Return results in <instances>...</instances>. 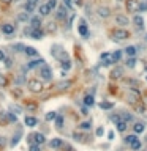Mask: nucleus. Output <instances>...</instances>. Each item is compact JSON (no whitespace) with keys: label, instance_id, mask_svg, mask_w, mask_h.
<instances>
[{"label":"nucleus","instance_id":"obj_41","mask_svg":"<svg viewBox=\"0 0 147 151\" xmlns=\"http://www.w3.org/2000/svg\"><path fill=\"white\" fill-rule=\"evenodd\" d=\"M128 101L131 104H135V102H138V96H133V95H128Z\"/></svg>","mask_w":147,"mask_h":151},{"label":"nucleus","instance_id":"obj_29","mask_svg":"<svg viewBox=\"0 0 147 151\" xmlns=\"http://www.w3.org/2000/svg\"><path fill=\"white\" fill-rule=\"evenodd\" d=\"M100 107H101L103 110H109V109L114 107V104H112V102H100Z\"/></svg>","mask_w":147,"mask_h":151},{"label":"nucleus","instance_id":"obj_18","mask_svg":"<svg viewBox=\"0 0 147 151\" xmlns=\"http://www.w3.org/2000/svg\"><path fill=\"white\" fill-rule=\"evenodd\" d=\"M116 22H117V25H128V18L122 16V14H117L116 16Z\"/></svg>","mask_w":147,"mask_h":151},{"label":"nucleus","instance_id":"obj_35","mask_svg":"<svg viewBox=\"0 0 147 151\" xmlns=\"http://www.w3.org/2000/svg\"><path fill=\"white\" fill-rule=\"evenodd\" d=\"M36 5H32V3H25V13H33Z\"/></svg>","mask_w":147,"mask_h":151},{"label":"nucleus","instance_id":"obj_15","mask_svg":"<svg viewBox=\"0 0 147 151\" xmlns=\"http://www.w3.org/2000/svg\"><path fill=\"white\" fill-rule=\"evenodd\" d=\"M29 35L32 36L33 39H40V38L43 36V32H41L40 28H32V30L29 32Z\"/></svg>","mask_w":147,"mask_h":151},{"label":"nucleus","instance_id":"obj_40","mask_svg":"<svg viewBox=\"0 0 147 151\" xmlns=\"http://www.w3.org/2000/svg\"><path fill=\"white\" fill-rule=\"evenodd\" d=\"M63 3H65V6H66V8H70V9H73V8H75V5H73V2H71V0H63Z\"/></svg>","mask_w":147,"mask_h":151},{"label":"nucleus","instance_id":"obj_16","mask_svg":"<svg viewBox=\"0 0 147 151\" xmlns=\"http://www.w3.org/2000/svg\"><path fill=\"white\" fill-rule=\"evenodd\" d=\"M36 125H38V120H36L35 116H25V126L35 127Z\"/></svg>","mask_w":147,"mask_h":151},{"label":"nucleus","instance_id":"obj_55","mask_svg":"<svg viewBox=\"0 0 147 151\" xmlns=\"http://www.w3.org/2000/svg\"><path fill=\"white\" fill-rule=\"evenodd\" d=\"M73 5H81V0H71Z\"/></svg>","mask_w":147,"mask_h":151},{"label":"nucleus","instance_id":"obj_7","mask_svg":"<svg viewBox=\"0 0 147 151\" xmlns=\"http://www.w3.org/2000/svg\"><path fill=\"white\" fill-rule=\"evenodd\" d=\"M101 62H103V65L109 66L114 63V60H112V55L109 52H105V53H101Z\"/></svg>","mask_w":147,"mask_h":151},{"label":"nucleus","instance_id":"obj_44","mask_svg":"<svg viewBox=\"0 0 147 151\" xmlns=\"http://www.w3.org/2000/svg\"><path fill=\"white\" fill-rule=\"evenodd\" d=\"M119 120H122V116L120 115H111V121H114V123H117Z\"/></svg>","mask_w":147,"mask_h":151},{"label":"nucleus","instance_id":"obj_2","mask_svg":"<svg viewBox=\"0 0 147 151\" xmlns=\"http://www.w3.org/2000/svg\"><path fill=\"white\" fill-rule=\"evenodd\" d=\"M111 36L114 39H119V41H120V39H128L130 38V33L126 32L125 28H114L111 32Z\"/></svg>","mask_w":147,"mask_h":151},{"label":"nucleus","instance_id":"obj_10","mask_svg":"<svg viewBox=\"0 0 147 151\" xmlns=\"http://www.w3.org/2000/svg\"><path fill=\"white\" fill-rule=\"evenodd\" d=\"M21 135H22V132H21V129H18V132L14 134V135L11 137V140H10V146H16L19 143V139H21Z\"/></svg>","mask_w":147,"mask_h":151},{"label":"nucleus","instance_id":"obj_26","mask_svg":"<svg viewBox=\"0 0 147 151\" xmlns=\"http://www.w3.org/2000/svg\"><path fill=\"white\" fill-rule=\"evenodd\" d=\"M57 18H59V19H65V18H66V8H65V6H62V8H59Z\"/></svg>","mask_w":147,"mask_h":151},{"label":"nucleus","instance_id":"obj_49","mask_svg":"<svg viewBox=\"0 0 147 151\" xmlns=\"http://www.w3.org/2000/svg\"><path fill=\"white\" fill-rule=\"evenodd\" d=\"M73 137H75L76 140H82V135H81V134H78V132H75V134H73Z\"/></svg>","mask_w":147,"mask_h":151},{"label":"nucleus","instance_id":"obj_53","mask_svg":"<svg viewBox=\"0 0 147 151\" xmlns=\"http://www.w3.org/2000/svg\"><path fill=\"white\" fill-rule=\"evenodd\" d=\"M8 118H10V121H14V123H16V116H14V115H11V113H8Z\"/></svg>","mask_w":147,"mask_h":151},{"label":"nucleus","instance_id":"obj_42","mask_svg":"<svg viewBox=\"0 0 147 151\" xmlns=\"http://www.w3.org/2000/svg\"><path fill=\"white\" fill-rule=\"evenodd\" d=\"M27 18H29V13H24V14H19L18 16L19 21H27Z\"/></svg>","mask_w":147,"mask_h":151},{"label":"nucleus","instance_id":"obj_22","mask_svg":"<svg viewBox=\"0 0 147 151\" xmlns=\"http://www.w3.org/2000/svg\"><path fill=\"white\" fill-rule=\"evenodd\" d=\"M133 131H135V134L144 132V125H142V123H135V126H133Z\"/></svg>","mask_w":147,"mask_h":151},{"label":"nucleus","instance_id":"obj_4","mask_svg":"<svg viewBox=\"0 0 147 151\" xmlns=\"http://www.w3.org/2000/svg\"><path fill=\"white\" fill-rule=\"evenodd\" d=\"M29 142L30 143H36V145H43V143L46 142V139H44L43 134L35 132V134H30V135H29Z\"/></svg>","mask_w":147,"mask_h":151},{"label":"nucleus","instance_id":"obj_14","mask_svg":"<svg viewBox=\"0 0 147 151\" xmlns=\"http://www.w3.org/2000/svg\"><path fill=\"white\" fill-rule=\"evenodd\" d=\"M40 25H41V18L40 16H35V18L30 19V27L32 28H40Z\"/></svg>","mask_w":147,"mask_h":151},{"label":"nucleus","instance_id":"obj_5","mask_svg":"<svg viewBox=\"0 0 147 151\" xmlns=\"http://www.w3.org/2000/svg\"><path fill=\"white\" fill-rule=\"evenodd\" d=\"M41 65H44V60H43V58L32 60V62L27 63V71H30V69H35V68H40Z\"/></svg>","mask_w":147,"mask_h":151},{"label":"nucleus","instance_id":"obj_37","mask_svg":"<svg viewBox=\"0 0 147 151\" xmlns=\"http://www.w3.org/2000/svg\"><path fill=\"white\" fill-rule=\"evenodd\" d=\"M138 102H139V101H138ZM138 102H135V109H136V112L142 113V112H144V106H142V104H138Z\"/></svg>","mask_w":147,"mask_h":151},{"label":"nucleus","instance_id":"obj_36","mask_svg":"<svg viewBox=\"0 0 147 151\" xmlns=\"http://www.w3.org/2000/svg\"><path fill=\"white\" fill-rule=\"evenodd\" d=\"M13 49H14L16 52H24L25 46H22V44H19V43H18V44H14V46H13Z\"/></svg>","mask_w":147,"mask_h":151},{"label":"nucleus","instance_id":"obj_31","mask_svg":"<svg viewBox=\"0 0 147 151\" xmlns=\"http://www.w3.org/2000/svg\"><path fill=\"white\" fill-rule=\"evenodd\" d=\"M120 74H122V69H120V68H116L114 71L111 72V77H112V79H119Z\"/></svg>","mask_w":147,"mask_h":151},{"label":"nucleus","instance_id":"obj_11","mask_svg":"<svg viewBox=\"0 0 147 151\" xmlns=\"http://www.w3.org/2000/svg\"><path fill=\"white\" fill-rule=\"evenodd\" d=\"M79 35L81 36H87L89 35V27L85 24V21H81V24H79Z\"/></svg>","mask_w":147,"mask_h":151},{"label":"nucleus","instance_id":"obj_48","mask_svg":"<svg viewBox=\"0 0 147 151\" xmlns=\"http://www.w3.org/2000/svg\"><path fill=\"white\" fill-rule=\"evenodd\" d=\"M5 145H6V139H5V137H0V146L3 148Z\"/></svg>","mask_w":147,"mask_h":151},{"label":"nucleus","instance_id":"obj_20","mask_svg":"<svg viewBox=\"0 0 147 151\" xmlns=\"http://www.w3.org/2000/svg\"><path fill=\"white\" fill-rule=\"evenodd\" d=\"M116 125H117V131H119V132H125V131H126V125H128V123H126L125 120H119Z\"/></svg>","mask_w":147,"mask_h":151},{"label":"nucleus","instance_id":"obj_28","mask_svg":"<svg viewBox=\"0 0 147 151\" xmlns=\"http://www.w3.org/2000/svg\"><path fill=\"white\" fill-rule=\"evenodd\" d=\"M120 116H122V120H125L126 123H128V121H133V116L130 115L128 112H122V113H120Z\"/></svg>","mask_w":147,"mask_h":151},{"label":"nucleus","instance_id":"obj_32","mask_svg":"<svg viewBox=\"0 0 147 151\" xmlns=\"http://www.w3.org/2000/svg\"><path fill=\"white\" fill-rule=\"evenodd\" d=\"M79 127H81L82 131H89L90 127H92V123H90V121H84V123H81V125H79Z\"/></svg>","mask_w":147,"mask_h":151},{"label":"nucleus","instance_id":"obj_24","mask_svg":"<svg viewBox=\"0 0 147 151\" xmlns=\"http://www.w3.org/2000/svg\"><path fill=\"white\" fill-rule=\"evenodd\" d=\"M125 52H126V55H130V57H135L138 50H136V47H135V46H128V47L125 49Z\"/></svg>","mask_w":147,"mask_h":151},{"label":"nucleus","instance_id":"obj_57","mask_svg":"<svg viewBox=\"0 0 147 151\" xmlns=\"http://www.w3.org/2000/svg\"><path fill=\"white\" fill-rule=\"evenodd\" d=\"M146 39H147V35H146Z\"/></svg>","mask_w":147,"mask_h":151},{"label":"nucleus","instance_id":"obj_27","mask_svg":"<svg viewBox=\"0 0 147 151\" xmlns=\"http://www.w3.org/2000/svg\"><path fill=\"white\" fill-rule=\"evenodd\" d=\"M112 55V60H114V63H117L120 58H122V50H116L114 53H111Z\"/></svg>","mask_w":147,"mask_h":151},{"label":"nucleus","instance_id":"obj_34","mask_svg":"<svg viewBox=\"0 0 147 151\" xmlns=\"http://www.w3.org/2000/svg\"><path fill=\"white\" fill-rule=\"evenodd\" d=\"M136 139H138V137H136V134H133V135H126L125 137V143H128V145H130V143H133Z\"/></svg>","mask_w":147,"mask_h":151},{"label":"nucleus","instance_id":"obj_54","mask_svg":"<svg viewBox=\"0 0 147 151\" xmlns=\"http://www.w3.org/2000/svg\"><path fill=\"white\" fill-rule=\"evenodd\" d=\"M27 3H32V5H36V3H38V0H27Z\"/></svg>","mask_w":147,"mask_h":151},{"label":"nucleus","instance_id":"obj_19","mask_svg":"<svg viewBox=\"0 0 147 151\" xmlns=\"http://www.w3.org/2000/svg\"><path fill=\"white\" fill-rule=\"evenodd\" d=\"M24 53L29 57H36L38 55V50H36L35 47H32V46H27V47L24 49Z\"/></svg>","mask_w":147,"mask_h":151},{"label":"nucleus","instance_id":"obj_39","mask_svg":"<svg viewBox=\"0 0 147 151\" xmlns=\"http://www.w3.org/2000/svg\"><path fill=\"white\" fill-rule=\"evenodd\" d=\"M48 5H49V8H51V11H52V9H54L55 6H57V0H49Z\"/></svg>","mask_w":147,"mask_h":151},{"label":"nucleus","instance_id":"obj_30","mask_svg":"<svg viewBox=\"0 0 147 151\" xmlns=\"http://www.w3.org/2000/svg\"><path fill=\"white\" fill-rule=\"evenodd\" d=\"M126 66H128V68H135L136 66V58L135 57H130V58L126 60Z\"/></svg>","mask_w":147,"mask_h":151},{"label":"nucleus","instance_id":"obj_47","mask_svg":"<svg viewBox=\"0 0 147 151\" xmlns=\"http://www.w3.org/2000/svg\"><path fill=\"white\" fill-rule=\"evenodd\" d=\"M103 134H105V129H103V127H98V129H96V135L101 137Z\"/></svg>","mask_w":147,"mask_h":151},{"label":"nucleus","instance_id":"obj_21","mask_svg":"<svg viewBox=\"0 0 147 151\" xmlns=\"http://www.w3.org/2000/svg\"><path fill=\"white\" fill-rule=\"evenodd\" d=\"M93 102H95V98H93L92 95H85V96H84V104H85L87 107L93 106Z\"/></svg>","mask_w":147,"mask_h":151},{"label":"nucleus","instance_id":"obj_17","mask_svg":"<svg viewBox=\"0 0 147 151\" xmlns=\"http://www.w3.org/2000/svg\"><path fill=\"white\" fill-rule=\"evenodd\" d=\"M2 32L5 33V35H11V33H14V25H11V24H3V25H2Z\"/></svg>","mask_w":147,"mask_h":151},{"label":"nucleus","instance_id":"obj_1","mask_svg":"<svg viewBox=\"0 0 147 151\" xmlns=\"http://www.w3.org/2000/svg\"><path fill=\"white\" fill-rule=\"evenodd\" d=\"M27 87L30 88V91H33V93H41L43 91V83H41L40 79H29Z\"/></svg>","mask_w":147,"mask_h":151},{"label":"nucleus","instance_id":"obj_52","mask_svg":"<svg viewBox=\"0 0 147 151\" xmlns=\"http://www.w3.org/2000/svg\"><path fill=\"white\" fill-rule=\"evenodd\" d=\"M108 137H109V140L114 139V131H109V132H108Z\"/></svg>","mask_w":147,"mask_h":151},{"label":"nucleus","instance_id":"obj_38","mask_svg":"<svg viewBox=\"0 0 147 151\" xmlns=\"http://www.w3.org/2000/svg\"><path fill=\"white\" fill-rule=\"evenodd\" d=\"M55 116H57L55 112H49L48 115H46V120H48V121H52V120H55Z\"/></svg>","mask_w":147,"mask_h":151},{"label":"nucleus","instance_id":"obj_56","mask_svg":"<svg viewBox=\"0 0 147 151\" xmlns=\"http://www.w3.org/2000/svg\"><path fill=\"white\" fill-rule=\"evenodd\" d=\"M2 2H3V3H11L13 0H2Z\"/></svg>","mask_w":147,"mask_h":151},{"label":"nucleus","instance_id":"obj_33","mask_svg":"<svg viewBox=\"0 0 147 151\" xmlns=\"http://www.w3.org/2000/svg\"><path fill=\"white\" fill-rule=\"evenodd\" d=\"M55 126H57V127H62L63 126V116L62 115L55 116Z\"/></svg>","mask_w":147,"mask_h":151},{"label":"nucleus","instance_id":"obj_43","mask_svg":"<svg viewBox=\"0 0 147 151\" xmlns=\"http://www.w3.org/2000/svg\"><path fill=\"white\" fill-rule=\"evenodd\" d=\"M6 85V77L0 74V87H5Z\"/></svg>","mask_w":147,"mask_h":151},{"label":"nucleus","instance_id":"obj_6","mask_svg":"<svg viewBox=\"0 0 147 151\" xmlns=\"http://www.w3.org/2000/svg\"><path fill=\"white\" fill-rule=\"evenodd\" d=\"M126 9H128L130 13H136L139 11V5L136 0H126Z\"/></svg>","mask_w":147,"mask_h":151},{"label":"nucleus","instance_id":"obj_8","mask_svg":"<svg viewBox=\"0 0 147 151\" xmlns=\"http://www.w3.org/2000/svg\"><path fill=\"white\" fill-rule=\"evenodd\" d=\"M133 24L138 27L139 30L144 28V19H142V16L141 14H135V18H133Z\"/></svg>","mask_w":147,"mask_h":151},{"label":"nucleus","instance_id":"obj_9","mask_svg":"<svg viewBox=\"0 0 147 151\" xmlns=\"http://www.w3.org/2000/svg\"><path fill=\"white\" fill-rule=\"evenodd\" d=\"M49 146H51L52 150H59V148H62V146H63V142H62V139H59V137H55V139H52L51 142H49Z\"/></svg>","mask_w":147,"mask_h":151},{"label":"nucleus","instance_id":"obj_13","mask_svg":"<svg viewBox=\"0 0 147 151\" xmlns=\"http://www.w3.org/2000/svg\"><path fill=\"white\" fill-rule=\"evenodd\" d=\"M98 16L100 18H109V14H111V11H109V8H106V6H100L98 8Z\"/></svg>","mask_w":147,"mask_h":151},{"label":"nucleus","instance_id":"obj_3","mask_svg":"<svg viewBox=\"0 0 147 151\" xmlns=\"http://www.w3.org/2000/svg\"><path fill=\"white\" fill-rule=\"evenodd\" d=\"M40 79L46 80V82L52 79V69L49 68L48 65H41L40 66Z\"/></svg>","mask_w":147,"mask_h":151},{"label":"nucleus","instance_id":"obj_51","mask_svg":"<svg viewBox=\"0 0 147 151\" xmlns=\"http://www.w3.org/2000/svg\"><path fill=\"white\" fill-rule=\"evenodd\" d=\"M5 58H6V57H5V52H3L2 49H0V62H3Z\"/></svg>","mask_w":147,"mask_h":151},{"label":"nucleus","instance_id":"obj_25","mask_svg":"<svg viewBox=\"0 0 147 151\" xmlns=\"http://www.w3.org/2000/svg\"><path fill=\"white\" fill-rule=\"evenodd\" d=\"M130 146H131L133 151H139L141 150V142H139V139H136L133 143H130Z\"/></svg>","mask_w":147,"mask_h":151},{"label":"nucleus","instance_id":"obj_50","mask_svg":"<svg viewBox=\"0 0 147 151\" xmlns=\"http://www.w3.org/2000/svg\"><path fill=\"white\" fill-rule=\"evenodd\" d=\"M59 87H60V88H66V87H70V82H62Z\"/></svg>","mask_w":147,"mask_h":151},{"label":"nucleus","instance_id":"obj_46","mask_svg":"<svg viewBox=\"0 0 147 151\" xmlns=\"http://www.w3.org/2000/svg\"><path fill=\"white\" fill-rule=\"evenodd\" d=\"M5 66H6V68H11V66H13V62H11L10 58H5Z\"/></svg>","mask_w":147,"mask_h":151},{"label":"nucleus","instance_id":"obj_12","mask_svg":"<svg viewBox=\"0 0 147 151\" xmlns=\"http://www.w3.org/2000/svg\"><path fill=\"white\" fill-rule=\"evenodd\" d=\"M38 11H40V16H48L51 13V8H49L48 3H43V5H40Z\"/></svg>","mask_w":147,"mask_h":151},{"label":"nucleus","instance_id":"obj_23","mask_svg":"<svg viewBox=\"0 0 147 151\" xmlns=\"http://www.w3.org/2000/svg\"><path fill=\"white\" fill-rule=\"evenodd\" d=\"M60 66H62V69H63V71H68V69H71V62H70L68 58H66V60H62Z\"/></svg>","mask_w":147,"mask_h":151},{"label":"nucleus","instance_id":"obj_45","mask_svg":"<svg viewBox=\"0 0 147 151\" xmlns=\"http://www.w3.org/2000/svg\"><path fill=\"white\" fill-rule=\"evenodd\" d=\"M30 151H40V145H36V143H32V145H30Z\"/></svg>","mask_w":147,"mask_h":151}]
</instances>
